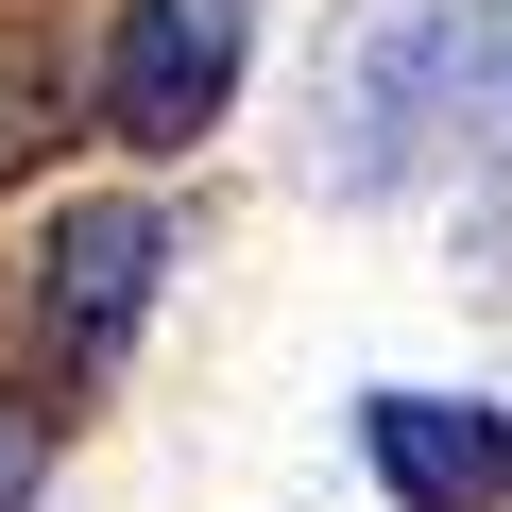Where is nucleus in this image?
<instances>
[{
  "label": "nucleus",
  "instance_id": "obj_1",
  "mask_svg": "<svg viewBox=\"0 0 512 512\" xmlns=\"http://www.w3.org/2000/svg\"><path fill=\"white\" fill-rule=\"evenodd\" d=\"M154 274H171V205H137V188L69 205V222L35 239V342H52V376H120Z\"/></svg>",
  "mask_w": 512,
  "mask_h": 512
},
{
  "label": "nucleus",
  "instance_id": "obj_2",
  "mask_svg": "<svg viewBox=\"0 0 512 512\" xmlns=\"http://www.w3.org/2000/svg\"><path fill=\"white\" fill-rule=\"evenodd\" d=\"M103 137H137V154H188L222 103H239V0H120L103 18Z\"/></svg>",
  "mask_w": 512,
  "mask_h": 512
},
{
  "label": "nucleus",
  "instance_id": "obj_3",
  "mask_svg": "<svg viewBox=\"0 0 512 512\" xmlns=\"http://www.w3.org/2000/svg\"><path fill=\"white\" fill-rule=\"evenodd\" d=\"M359 444H376V478H393L410 512H495V495H512V427L461 410V393H376Z\"/></svg>",
  "mask_w": 512,
  "mask_h": 512
},
{
  "label": "nucleus",
  "instance_id": "obj_4",
  "mask_svg": "<svg viewBox=\"0 0 512 512\" xmlns=\"http://www.w3.org/2000/svg\"><path fill=\"white\" fill-rule=\"evenodd\" d=\"M52 120H69V103H52V69H35V52H0V188L52 154Z\"/></svg>",
  "mask_w": 512,
  "mask_h": 512
},
{
  "label": "nucleus",
  "instance_id": "obj_5",
  "mask_svg": "<svg viewBox=\"0 0 512 512\" xmlns=\"http://www.w3.org/2000/svg\"><path fill=\"white\" fill-rule=\"evenodd\" d=\"M0 512H18V461H0Z\"/></svg>",
  "mask_w": 512,
  "mask_h": 512
}]
</instances>
